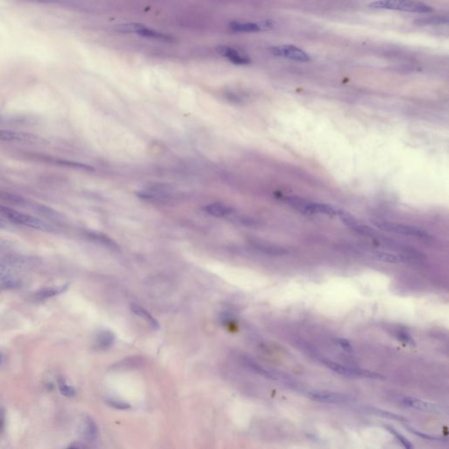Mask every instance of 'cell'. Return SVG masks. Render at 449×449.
<instances>
[{
	"label": "cell",
	"instance_id": "f546056e",
	"mask_svg": "<svg viewBox=\"0 0 449 449\" xmlns=\"http://www.w3.org/2000/svg\"><path fill=\"white\" fill-rule=\"evenodd\" d=\"M336 341L338 342V344L340 345L341 348H343L344 350H346L347 352H351V351H353L352 346H351L350 342H349L348 340L339 338V339H337Z\"/></svg>",
	"mask_w": 449,
	"mask_h": 449
},
{
	"label": "cell",
	"instance_id": "cb8c5ba5",
	"mask_svg": "<svg viewBox=\"0 0 449 449\" xmlns=\"http://www.w3.org/2000/svg\"><path fill=\"white\" fill-rule=\"evenodd\" d=\"M53 163L56 165H60V166H64V167H69V168H78V169H84V170H93V168H91L88 165L82 164L75 161H68V160H64V159H52L49 160Z\"/></svg>",
	"mask_w": 449,
	"mask_h": 449
},
{
	"label": "cell",
	"instance_id": "ac0fdd59",
	"mask_svg": "<svg viewBox=\"0 0 449 449\" xmlns=\"http://www.w3.org/2000/svg\"><path fill=\"white\" fill-rule=\"evenodd\" d=\"M207 214L214 217H224L232 214V209L230 206H225L221 203H213L204 207Z\"/></svg>",
	"mask_w": 449,
	"mask_h": 449
},
{
	"label": "cell",
	"instance_id": "83f0119b",
	"mask_svg": "<svg viewBox=\"0 0 449 449\" xmlns=\"http://www.w3.org/2000/svg\"><path fill=\"white\" fill-rule=\"evenodd\" d=\"M386 429L389 431L390 434H393L396 438H397V441L400 442L402 445L404 446L405 449H413V446L412 445V443L409 442L407 439L405 438L404 436H403L402 434L399 433V432H397L396 429H394L393 427H385Z\"/></svg>",
	"mask_w": 449,
	"mask_h": 449
},
{
	"label": "cell",
	"instance_id": "8992f818",
	"mask_svg": "<svg viewBox=\"0 0 449 449\" xmlns=\"http://www.w3.org/2000/svg\"><path fill=\"white\" fill-rule=\"evenodd\" d=\"M115 30L124 34H137L143 37L154 39L158 41H171L173 40V38L169 35L161 34L160 32L153 30L152 28L139 23L120 24L119 26H115Z\"/></svg>",
	"mask_w": 449,
	"mask_h": 449
},
{
	"label": "cell",
	"instance_id": "e575fe53",
	"mask_svg": "<svg viewBox=\"0 0 449 449\" xmlns=\"http://www.w3.org/2000/svg\"><path fill=\"white\" fill-rule=\"evenodd\" d=\"M2 359H3V357H2V355L0 354V363H1V362H2Z\"/></svg>",
	"mask_w": 449,
	"mask_h": 449
},
{
	"label": "cell",
	"instance_id": "277c9868",
	"mask_svg": "<svg viewBox=\"0 0 449 449\" xmlns=\"http://www.w3.org/2000/svg\"><path fill=\"white\" fill-rule=\"evenodd\" d=\"M285 202L292 206L293 208L299 210L303 214H325L328 216H339L341 210L337 209L334 206L327 204L321 203L309 202L305 199H300L297 197H286Z\"/></svg>",
	"mask_w": 449,
	"mask_h": 449
},
{
	"label": "cell",
	"instance_id": "52a82bcc",
	"mask_svg": "<svg viewBox=\"0 0 449 449\" xmlns=\"http://www.w3.org/2000/svg\"><path fill=\"white\" fill-rule=\"evenodd\" d=\"M322 363L325 366L334 371L337 374H341L347 377H366L371 379H384L382 374H377L375 372L357 369V368H349L343 366L339 363H334L329 360H322Z\"/></svg>",
	"mask_w": 449,
	"mask_h": 449
},
{
	"label": "cell",
	"instance_id": "44dd1931",
	"mask_svg": "<svg viewBox=\"0 0 449 449\" xmlns=\"http://www.w3.org/2000/svg\"><path fill=\"white\" fill-rule=\"evenodd\" d=\"M115 341V335L111 331H103L97 337L96 348L98 350H107Z\"/></svg>",
	"mask_w": 449,
	"mask_h": 449
},
{
	"label": "cell",
	"instance_id": "9a60e30c",
	"mask_svg": "<svg viewBox=\"0 0 449 449\" xmlns=\"http://www.w3.org/2000/svg\"><path fill=\"white\" fill-rule=\"evenodd\" d=\"M0 199H4L6 202L10 203L12 206H19L23 208L32 209L34 206V202L30 199H26L20 195L14 194L8 191H0Z\"/></svg>",
	"mask_w": 449,
	"mask_h": 449
},
{
	"label": "cell",
	"instance_id": "e0dca14e",
	"mask_svg": "<svg viewBox=\"0 0 449 449\" xmlns=\"http://www.w3.org/2000/svg\"><path fill=\"white\" fill-rule=\"evenodd\" d=\"M33 210H34V212H36L37 214L42 215L43 217L47 218L49 220H52V221H62L65 219L64 215H63V214H61L60 212L53 209L51 207L45 206V205L34 203Z\"/></svg>",
	"mask_w": 449,
	"mask_h": 449
},
{
	"label": "cell",
	"instance_id": "30bf717a",
	"mask_svg": "<svg viewBox=\"0 0 449 449\" xmlns=\"http://www.w3.org/2000/svg\"><path fill=\"white\" fill-rule=\"evenodd\" d=\"M277 26V23L267 19L258 23L232 22L230 24V28L233 32L238 33H255L260 31L270 30Z\"/></svg>",
	"mask_w": 449,
	"mask_h": 449
},
{
	"label": "cell",
	"instance_id": "484cf974",
	"mask_svg": "<svg viewBox=\"0 0 449 449\" xmlns=\"http://www.w3.org/2000/svg\"><path fill=\"white\" fill-rule=\"evenodd\" d=\"M58 386L61 393L65 397H72L75 395V389L73 386L70 385L64 378H60L58 380Z\"/></svg>",
	"mask_w": 449,
	"mask_h": 449
},
{
	"label": "cell",
	"instance_id": "d6a6232c",
	"mask_svg": "<svg viewBox=\"0 0 449 449\" xmlns=\"http://www.w3.org/2000/svg\"><path fill=\"white\" fill-rule=\"evenodd\" d=\"M5 244H6V242H5V241H4V240H2V239H0V247H3V246H4V245H5Z\"/></svg>",
	"mask_w": 449,
	"mask_h": 449
},
{
	"label": "cell",
	"instance_id": "d4e9b609",
	"mask_svg": "<svg viewBox=\"0 0 449 449\" xmlns=\"http://www.w3.org/2000/svg\"><path fill=\"white\" fill-rule=\"evenodd\" d=\"M369 412L372 413V414H374V415L380 416V417L385 418V419L397 420V421H399V422H407L408 421L407 419L404 418V417H402V416L397 415V414H395V413H392V412L382 411V410H380V409L370 408L369 409Z\"/></svg>",
	"mask_w": 449,
	"mask_h": 449
},
{
	"label": "cell",
	"instance_id": "d6986e66",
	"mask_svg": "<svg viewBox=\"0 0 449 449\" xmlns=\"http://www.w3.org/2000/svg\"><path fill=\"white\" fill-rule=\"evenodd\" d=\"M70 287L69 284L58 286V287H50V288L42 289L40 290L39 292L34 293V299L37 300H44L52 298V297L57 296L59 294H62L64 292H66Z\"/></svg>",
	"mask_w": 449,
	"mask_h": 449
},
{
	"label": "cell",
	"instance_id": "836d02e7",
	"mask_svg": "<svg viewBox=\"0 0 449 449\" xmlns=\"http://www.w3.org/2000/svg\"><path fill=\"white\" fill-rule=\"evenodd\" d=\"M4 226H5L4 221H2V220H0V227H4Z\"/></svg>",
	"mask_w": 449,
	"mask_h": 449
},
{
	"label": "cell",
	"instance_id": "603a6c76",
	"mask_svg": "<svg viewBox=\"0 0 449 449\" xmlns=\"http://www.w3.org/2000/svg\"><path fill=\"white\" fill-rule=\"evenodd\" d=\"M131 309L132 311H134L135 314L138 315L141 318L145 319V320L150 324V326H151L153 330L160 329V324H159V322H158L155 318H153V316L150 314V312L147 311L146 309H144L143 307L139 305V304H136V303L132 304Z\"/></svg>",
	"mask_w": 449,
	"mask_h": 449
},
{
	"label": "cell",
	"instance_id": "4dcf8cb0",
	"mask_svg": "<svg viewBox=\"0 0 449 449\" xmlns=\"http://www.w3.org/2000/svg\"><path fill=\"white\" fill-rule=\"evenodd\" d=\"M397 337L399 338V340L404 341V342L407 343V344H415V342L413 341L412 337L410 336L408 333H404V332H399V333H397Z\"/></svg>",
	"mask_w": 449,
	"mask_h": 449
},
{
	"label": "cell",
	"instance_id": "9c48e42d",
	"mask_svg": "<svg viewBox=\"0 0 449 449\" xmlns=\"http://www.w3.org/2000/svg\"><path fill=\"white\" fill-rule=\"evenodd\" d=\"M307 395L312 400L326 404H346L350 401V397L346 394L327 390H313L309 391Z\"/></svg>",
	"mask_w": 449,
	"mask_h": 449
},
{
	"label": "cell",
	"instance_id": "3957f363",
	"mask_svg": "<svg viewBox=\"0 0 449 449\" xmlns=\"http://www.w3.org/2000/svg\"><path fill=\"white\" fill-rule=\"evenodd\" d=\"M373 223L377 228L381 229L382 231H386V232L409 236V237L416 238L418 240H423L427 242H430L434 240V236L430 234L429 232H427L423 229L409 225V224H399V223L382 221H374Z\"/></svg>",
	"mask_w": 449,
	"mask_h": 449
},
{
	"label": "cell",
	"instance_id": "5b68a950",
	"mask_svg": "<svg viewBox=\"0 0 449 449\" xmlns=\"http://www.w3.org/2000/svg\"><path fill=\"white\" fill-rule=\"evenodd\" d=\"M373 9H386L409 12H431L433 9L427 4L412 0H378L369 4Z\"/></svg>",
	"mask_w": 449,
	"mask_h": 449
},
{
	"label": "cell",
	"instance_id": "5bb4252c",
	"mask_svg": "<svg viewBox=\"0 0 449 449\" xmlns=\"http://www.w3.org/2000/svg\"><path fill=\"white\" fill-rule=\"evenodd\" d=\"M217 51L220 55L224 56V58L228 59L232 64H237V65H246L250 63V59L247 56L241 55L240 52H238L235 49L229 48V47H220L218 48Z\"/></svg>",
	"mask_w": 449,
	"mask_h": 449
},
{
	"label": "cell",
	"instance_id": "ffe728a7",
	"mask_svg": "<svg viewBox=\"0 0 449 449\" xmlns=\"http://www.w3.org/2000/svg\"><path fill=\"white\" fill-rule=\"evenodd\" d=\"M241 362L243 363L245 367L249 369L250 371H254L256 374H261L262 376H264L266 378H270V379H275L276 378L275 374H272L270 371H266L265 369L261 367L258 363L255 362L254 360L251 359L250 357L243 356V357H241Z\"/></svg>",
	"mask_w": 449,
	"mask_h": 449
},
{
	"label": "cell",
	"instance_id": "8fae6325",
	"mask_svg": "<svg viewBox=\"0 0 449 449\" xmlns=\"http://www.w3.org/2000/svg\"><path fill=\"white\" fill-rule=\"evenodd\" d=\"M0 141L25 143H41V139L38 135L31 134V133L2 129V130H0Z\"/></svg>",
	"mask_w": 449,
	"mask_h": 449
},
{
	"label": "cell",
	"instance_id": "7c38bea8",
	"mask_svg": "<svg viewBox=\"0 0 449 449\" xmlns=\"http://www.w3.org/2000/svg\"><path fill=\"white\" fill-rule=\"evenodd\" d=\"M251 247L255 248V250L261 252L262 254L268 255H274L279 256L287 254V250L285 247L277 246L275 244L270 243L267 241L260 240H252L250 241Z\"/></svg>",
	"mask_w": 449,
	"mask_h": 449
},
{
	"label": "cell",
	"instance_id": "4fadbf2b",
	"mask_svg": "<svg viewBox=\"0 0 449 449\" xmlns=\"http://www.w3.org/2000/svg\"><path fill=\"white\" fill-rule=\"evenodd\" d=\"M400 403L409 408L415 409V410L423 411V412H438L441 411V408L438 405L432 404L427 401L420 400V399L414 398V397H402L400 399Z\"/></svg>",
	"mask_w": 449,
	"mask_h": 449
},
{
	"label": "cell",
	"instance_id": "7402d4cb",
	"mask_svg": "<svg viewBox=\"0 0 449 449\" xmlns=\"http://www.w3.org/2000/svg\"><path fill=\"white\" fill-rule=\"evenodd\" d=\"M369 253L372 255V257L377 259L378 261H381V262L397 263V262H404L408 261V258L404 255H393L390 253L378 252V251H372Z\"/></svg>",
	"mask_w": 449,
	"mask_h": 449
},
{
	"label": "cell",
	"instance_id": "2e32d148",
	"mask_svg": "<svg viewBox=\"0 0 449 449\" xmlns=\"http://www.w3.org/2000/svg\"><path fill=\"white\" fill-rule=\"evenodd\" d=\"M82 437L87 442H92L97 440L98 427L90 416H85L82 420Z\"/></svg>",
	"mask_w": 449,
	"mask_h": 449
},
{
	"label": "cell",
	"instance_id": "4316f807",
	"mask_svg": "<svg viewBox=\"0 0 449 449\" xmlns=\"http://www.w3.org/2000/svg\"><path fill=\"white\" fill-rule=\"evenodd\" d=\"M406 429H407L409 432H411L412 434L416 435V436L419 437V438H422L424 439V440H427V441H430V442H443V439L441 438V437L434 436V435H431V434H425V433H422V432H419V431L416 430L415 428H413V427L406 426Z\"/></svg>",
	"mask_w": 449,
	"mask_h": 449
},
{
	"label": "cell",
	"instance_id": "f1b7e54d",
	"mask_svg": "<svg viewBox=\"0 0 449 449\" xmlns=\"http://www.w3.org/2000/svg\"><path fill=\"white\" fill-rule=\"evenodd\" d=\"M107 404H108L109 406H111L112 408L120 410V411L129 410V409L131 408V405H130V404L126 403V402L116 400V399H108V400H107Z\"/></svg>",
	"mask_w": 449,
	"mask_h": 449
},
{
	"label": "cell",
	"instance_id": "7a4b0ae2",
	"mask_svg": "<svg viewBox=\"0 0 449 449\" xmlns=\"http://www.w3.org/2000/svg\"><path fill=\"white\" fill-rule=\"evenodd\" d=\"M0 214L4 217L8 219L11 222H14L16 224H21L24 226L36 229L43 232H55V226L49 222L42 221L40 218L35 217L33 215L24 214L15 209L9 208L6 206L0 205Z\"/></svg>",
	"mask_w": 449,
	"mask_h": 449
},
{
	"label": "cell",
	"instance_id": "1f68e13d",
	"mask_svg": "<svg viewBox=\"0 0 449 449\" xmlns=\"http://www.w3.org/2000/svg\"><path fill=\"white\" fill-rule=\"evenodd\" d=\"M4 424V409L0 407V432L3 429Z\"/></svg>",
	"mask_w": 449,
	"mask_h": 449
},
{
	"label": "cell",
	"instance_id": "ba28073f",
	"mask_svg": "<svg viewBox=\"0 0 449 449\" xmlns=\"http://www.w3.org/2000/svg\"><path fill=\"white\" fill-rule=\"evenodd\" d=\"M269 52L275 56H284L292 60L307 63L311 61V57L302 49L297 48L295 46L284 45L278 47H271L269 49Z\"/></svg>",
	"mask_w": 449,
	"mask_h": 449
},
{
	"label": "cell",
	"instance_id": "6da1fadb",
	"mask_svg": "<svg viewBox=\"0 0 449 449\" xmlns=\"http://www.w3.org/2000/svg\"><path fill=\"white\" fill-rule=\"evenodd\" d=\"M38 264L35 257L25 255H5L0 258V286L16 288L20 285L18 275Z\"/></svg>",
	"mask_w": 449,
	"mask_h": 449
}]
</instances>
